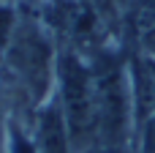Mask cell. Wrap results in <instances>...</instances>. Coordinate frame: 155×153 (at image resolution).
I'll return each mask as SVG.
<instances>
[{
    "instance_id": "obj_1",
    "label": "cell",
    "mask_w": 155,
    "mask_h": 153,
    "mask_svg": "<svg viewBox=\"0 0 155 153\" xmlns=\"http://www.w3.org/2000/svg\"><path fill=\"white\" fill-rule=\"evenodd\" d=\"M57 104L63 110L74 151L84 148L95 137V85L93 71L84 66V60L74 52H63L57 66Z\"/></svg>"
},
{
    "instance_id": "obj_2",
    "label": "cell",
    "mask_w": 155,
    "mask_h": 153,
    "mask_svg": "<svg viewBox=\"0 0 155 153\" xmlns=\"http://www.w3.org/2000/svg\"><path fill=\"white\" fill-rule=\"evenodd\" d=\"M8 66L14 68L16 79L38 99L44 96L52 79V47L46 36L35 25H16L14 38L5 49Z\"/></svg>"
},
{
    "instance_id": "obj_3",
    "label": "cell",
    "mask_w": 155,
    "mask_h": 153,
    "mask_svg": "<svg viewBox=\"0 0 155 153\" xmlns=\"http://www.w3.org/2000/svg\"><path fill=\"white\" fill-rule=\"evenodd\" d=\"M35 151L38 153H76L63 110L57 101H46L38 115V129H35Z\"/></svg>"
},
{
    "instance_id": "obj_4",
    "label": "cell",
    "mask_w": 155,
    "mask_h": 153,
    "mask_svg": "<svg viewBox=\"0 0 155 153\" xmlns=\"http://www.w3.org/2000/svg\"><path fill=\"white\" fill-rule=\"evenodd\" d=\"M5 153H38L35 151V140L27 137L25 131H19L16 126H11L8 137H5Z\"/></svg>"
},
{
    "instance_id": "obj_5",
    "label": "cell",
    "mask_w": 155,
    "mask_h": 153,
    "mask_svg": "<svg viewBox=\"0 0 155 153\" xmlns=\"http://www.w3.org/2000/svg\"><path fill=\"white\" fill-rule=\"evenodd\" d=\"M16 25H19V22H16L14 11H11L5 3H0V55H5L8 44H11V38H14Z\"/></svg>"
},
{
    "instance_id": "obj_6",
    "label": "cell",
    "mask_w": 155,
    "mask_h": 153,
    "mask_svg": "<svg viewBox=\"0 0 155 153\" xmlns=\"http://www.w3.org/2000/svg\"><path fill=\"white\" fill-rule=\"evenodd\" d=\"M139 148L142 153H155V115L139 129Z\"/></svg>"
},
{
    "instance_id": "obj_7",
    "label": "cell",
    "mask_w": 155,
    "mask_h": 153,
    "mask_svg": "<svg viewBox=\"0 0 155 153\" xmlns=\"http://www.w3.org/2000/svg\"><path fill=\"white\" fill-rule=\"evenodd\" d=\"M114 3H117V5H136L139 0H114Z\"/></svg>"
},
{
    "instance_id": "obj_8",
    "label": "cell",
    "mask_w": 155,
    "mask_h": 153,
    "mask_svg": "<svg viewBox=\"0 0 155 153\" xmlns=\"http://www.w3.org/2000/svg\"><path fill=\"white\" fill-rule=\"evenodd\" d=\"M0 153H5V148H3V145H0Z\"/></svg>"
},
{
    "instance_id": "obj_9",
    "label": "cell",
    "mask_w": 155,
    "mask_h": 153,
    "mask_svg": "<svg viewBox=\"0 0 155 153\" xmlns=\"http://www.w3.org/2000/svg\"><path fill=\"white\" fill-rule=\"evenodd\" d=\"M0 3H5V5H8V0H0Z\"/></svg>"
}]
</instances>
